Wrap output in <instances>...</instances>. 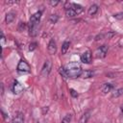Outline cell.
<instances>
[{"mask_svg":"<svg viewBox=\"0 0 123 123\" xmlns=\"http://www.w3.org/2000/svg\"><path fill=\"white\" fill-rule=\"evenodd\" d=\"M64 70L66 72L67 78H78L82 75V67L76 62H71L64 66Z\"/></svg>","mask_w":123,"mask_h":123,"instance_id":"1","label":"cell"},{"mask_svg":"<svg viewBox=\"0 0 123 123\" xmlns=\"http://www.w3.org/2000/svg\"><path fill=\"white\" fill-rule=\"evenodd\" d=\"M51 69H52V62H51V61H46L44 62L42 68H41V72H40L41 76L42 77H47L49 75Z\"/></svg>","mask_w":123,"mask_h":123,"instance_id":"2","label":"cell"},{"mask_svg":"<svg viewBox=\"0 0 123 123\" xmlns=\"http://www.w3.org/2000/svg\"><path fill=\"white\" fill-rule=\"evenodd\" d=\"M17 71L18 72H23V73L30 72V66L27 63V62H25L24 60H21L17 64Z\"/></svg>","mask_w":123,"mask_h":123,"instance_id":"3","label":"cell"},{"mask_svg":"<svg viewBox=\"0 0 123 123\" xmlns=\"http://www.w3.org/2000/svg\"><path fill=\"white\" fill-rule=\"evenodd\" d=\"M41 17V12H35L31 18H30V21H29V26H33L37 23H39V19Z\"/></svg>","mask_w":123,"mask_h":123,"instance_id":"4","label":"cell"},{"mask_svg":"<svg viewBox=\"0 0 123 123\" xmlns=\"http://www.w3.org/2000/svg\"><path fill=\"white\" fill-rule=\"evenodd\" d=\"M107 53H108V46L106 45H102L96 50V56L98 58H105Z\"/></svg>","mask_w":123,"mask_h":123,"instance_id":"5","label":"cell"},{"mask_svg":"<svg viewBox=\"0 0 123 123\" xmlns=\"http://www.w3.org/2000/svg\"><path fill=\"white\" fill-rule=\"evenodd\" d=\"M48 52L50 55H54L57 52V43L54 39H51L48 43Z\"/></svg>","mask_w":123,"mask_h":123,"instance_id":"6","label":"cell"},{"mask_svg":"<svg viewBox=\"0 0 123 123\" xmlns=\"http://www.w3.org/2000/svg\"><path fill=\"white\" fill-rule=\"evenodd\" d=\"M81 61L84 63H90V62H91V52L90 51H86L85 53H83L82 56H81Z\"/></svg>","mask_w":123,"mask_h":123,"instance_id":"7","label":"cell"},{"mask_svg":"<svg viewBox=\"0 0 123 123\" xmlns=\"http://www.w3.org/2000/svg\"><path fill=\"white\" fill-rule=\"evenodd\" d=\"M22 90H23V86L19 82L14 81V83L12 85V91H13V93L18 94V93H21Z\"/></svg>","mask_w":123,"mask_h":123,"instance_id":"8","label":"cell"},{"mask_svg":"<svg viewBox=\"0 0 123 123\" xmlns=\"http://www.w3.org/2000/svg\"><path fill=\"white\" fill-rule=\"evenodd\" d=\"M37 32H38V23L33 25V26H30L29 28V34L31 37H36L37 35Z\"/></svg>","mask_w":123,"mask_h":123,"instance_id":"9","label":"cell"},{"mask_svg":"<svg viewBox=\"0 0 123 123\" xmlns=\"http://www.w3.org/2000/svg\"><path fill=\"white\" fill-rule=\"evenodd\" d=\"M23 121H24V116H23V114H22L21 112H17V113L15 114L14 118L12 119V123H23Z\"/></svg>","mask_w":123,"mask_h":123,"instance_id":"10","label":"cell"},{"mask_svg":"<svg viewBox=\"0 0 123 123\" xmlns=\"http://www.w3.org/2000/svg\"><path fill=\"white\" fill-rule=\"evenodd\" d=\"M14 18H15V13L11 12H8V13L6 14L5 21H6L7 24H9V23H12V22L14 20Z\"/></svg>","mask_w":123,"mask_h":123,"instance_id":"11","label":"cell"},{"mask_svg":"<svg viewBox=\"0 0 123 123\" xmlns=\"http://www.w3.org/2000/svg\"><path fill=\"white\" fill-rule=\"evenodd\" d=\"M71 8H72V9L75 11L76 14H79V13H81V12H83V7H82L81 5H79V4L72 3V4H71Z\"/></svg>","mask_w":123,"mask_h":123,"instance_id":"12","label":"cell"},{"mask_svg":"<svg viewBox=\"0 0 123 123\" xmlns=\"http://www.w3.org/2000/svg\"><path fill=\"white\" fill-rule=\"evenodd\" d=\"M112 87H113V86L111 84H109V83L104 84L103 86H102V92L103 93H108L112 89Z\"/></svg>","mask_w":123,"mask_h":123,"instance_id":"13","label":"cell"},{"mask_svg":"<svg viewBox=\"0 0 123 123\" xmlns=\"http://www.w3.org/2000/svg\"><path fill=\"white\" fill-rule=\"evenodd\" d=\"M97 12H98V6L95 5V4L91 5V6L88 8V14H89V15H94V14L97 13Z\"/></svg>","mask_w":123,"mask_h":123,"instance_id":"14","label":"cell"},{"mask_svg":"<svg viewBox=\"0 0 123 123\" xmlns=\"http://www.w3.org/2000/svg\"><path fill=\"white\" fill-rule=\"evenodd\" d=\"M89 117H90V111H86V112L83 114V116L81 117V119H80V123H86Z\"/></svg>","mask_w":123,"mask_h":123,"instance_id":"15","label":"cell"},{"mask_svg":"<svg viewBox=\"0 0 123 123\" xmlns=\"http://www.w3.org/2000/svg\"><path fill=\"white\" fill-rule=\"evenodd\" d=\"M93 71H91V70H85V71H83L82 72V77L83 78H90V77H92L93 76Z\"/></svg>","mask_w":123,"mask_h":123,"instance_id":"16","label":"cell"},{"mask_svg":"<svg viewBox=\"0 0 123 123\" xmlns=\"http://www.w3.org/2000/svg\"><path fill=\"white\" fill-rule=\"evenodd\" d=\"M69 45H70V42L69 41H64L62 46V54H65L69 48Z\"/></svg>","mask_w":123,"mask_h":123,"instance_id":"17","label":"cell"},{"mask_svg":"<svg viewBox=\"0 0 123 123\" xmlns=\"http://www.w3.org/2000/svg\"><path fill=\"white\" fill-rule=\"evenodd\" d=\"M65 14H66V16H68V17H73V16L77 15L76 12H75V11H74L72 8H70V9H68V10H65Z\"/></svg>","mask_w":123,"mask_h":123,"instance_id":"18","label":"cell"},{"mask_svg":"<svg viewBox=\"0 0 123 123\" xmlns=\"http://www.w3.org/2000/svg\"><path fill=\"white\" fill-rule=\"evenodd\" d=\"M122 94H123V88H118V89H115V90L112 92V97L117 98V97L121 96Z\"/></svg>","mask_w":123,"mask_h":123,"instance_id":"19","label":"cell"},{"mask_svg":"<svg viewBox=\"0 0 123 123\" xmlns=\"http://www.w3.org/2000/svg\"><path fill=\"white\" fill-rule=\"evenodd\" d=\"M58 19H59V16H58L57 14H52V15H50V17H49V21H50L51 23H53V24L57 23Z\"/></svg>","mask_w":123,"mask_h":123,"instance_id":"20","label":"cell"},{"mask_svg":"<svg viewBox=\"0 0 123 123\" xmlns=\"http://www.w3.org/2000/svg\"><path fill=\"white\" fill-rule=\"evenodd\" d=\"M71 114H66L62 119V121H61V123H69L70 122V120H71Z\"/></svg>","mask_w":123,"mask_h":123,"instance_id":"21","label":"cell"},{"mask_svg":"<svg viewBox=\"0 0 123 123\" xmlns=\"http://www.w3.org/2000/svg\"><path fill=\"white\" fill-rule=\"evenodd\" d=\"M26 28V23L25 22H19V24H18V31L19 32H22L24 29Z\"/></svg>","mask_w":123,"mask_h":123,"instance_id":"22","label":"cell"},{"mask_svg":"<svg viewBox=\"0 0 123 123\" xmlns=\"http://www.w3.org/2000/svg\"><path fill=\"white\" fill-rule=\"evenodd\" d=\"M59 72H60V74H61L62 77L67 78V75H66V72H65V70H64V67H60V68H59Z\"/></svg>","mask_w":123,"mask_h":123,"instance_id":"23","label":"cell"},{"mask_svg":"<svg viewBox=\"0 0 123 123\" xmlns=\"http://www.w3.org/2000/svg\"><path fill=\"white\" fill-rule=\"evenodd\" d=\"M36 48H37V43H36V42H32V43L29 44L28 50H29V51H34Z\"/></svg>","mask_w":123,"mask_h":123,"instance_id":"24","label":"cell"},{"mask_svg":"<svg viewBox=\"0 0 123 123\" xmlns=\"http://www.w3.org/2000/svg\"><path fill=\"white\" fill-rule=\"evenodd\" d=\"M1 45H2V47H4L5 46V43H6V37H5V36H4V34L1 32Z\"/></svg>","mask_w":123,"mask_h":123,"instance_id":"25","label":"cell"},{"mask_svg":"<svg viewBox=\"0 0 123 123\" xmlns=\"http://www.w3.org/2000/svg\"><path fill=\"white\" fill-rule=\"evenodd\" d=\"M69 91H70V94H71V96H72V97H74V98L78 97V93L76 92V90H74V89H72V88H71Z\"/></svg>","mask_w":123,"mask_h":123,"instance_id":"26","label":"cell"},{"mask_svg":"<svg viewBox=\"0 0 123 123\" xmlns=\"http://www.w3.org/2000/svg\"><path fill=\"white\" fill-rule=\"evenodd\" d=\"M113 16H114L115 18H117V19H122V18H123V13H122V12H120V13L114 14Z\"/></svg>","mask_w":123,"mask_h":123,"instance_id":"27","label":"cell"},{"mask_svg":"<svg viewBox=\"0 0 123 123\" xmlns=\"http://www.w3.org/2000/svg\"><path fill=\"white\" fill-rule=\"evenodd\" d=\"M103 37H104V35L103 34H100V35H98V36L95 37V40H100V39L103 38Z\"/></svg>","mask_w":123,"mask_h":123,"instance_id":"28","label":"cell"},{"mask_svg":"<svg viewBox=\"0 0 123 123\" xmlns=\"http://www.w3.org/2000/svg\"><path fill=\"white\" fill-rule=\"evenodd\" d=\"M49 3H50V5H52V6H57V5L59 4V1H50Z\"/></svg>","mask_w":123,"mask_h":123,"instance_id":"29","label":"cell"},{"mask_svg":"<svg viewBox=\"0 0 123 123\" xmlns=\"http://www.w3.org/2000/svg\"><path fill=\"white\" fill-rule=\"evenodd\" d=\"M1 94L2 95L4 94V86H3V84H1Z\"/></svg>","mask_w":123,"mask_h":123,"instance_id":"30","label":"cell"},{"mask_svg":"<svg viewBox=\"0 0 123 123\" xmlns=\"http://www.w3.org/2000/svg\"><path fill=\"white\" fill-rule=\"evenodd\" d=\"M113 35H114V33H110V34L108 35V37L110 38V37H111V36H113Z\"/></svg>","mask_w":123,"mask_h":123,"instance_id":"31","label":"cell"},{"mask_svg":"<svg viewBox=\"0 0 123 123\" xmlns=\"http://www.w3.org/2000/svg\"><path fill=\"white\" fill-rule=\"evenodd\" d=\"M121 111H122V113H123V106L121 107Z\"/></svg>","mask_w":123,"mask_h":123,"instance_id":"32","label":"cell"}]
</instances>
